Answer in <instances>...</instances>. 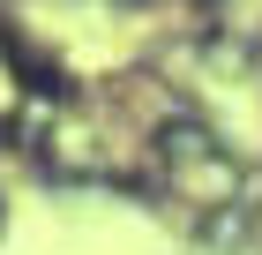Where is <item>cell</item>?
I'll return each instance as SVG.
<instances>
[{"mask_svg": "<svg viewBox=\"0 0 262 255\" xmlns=\"http://www.w3.org/2000/svg\"><path fill=\"white\" fill-rule=\"evenodd\" d=\"M150 188H165L172 203H187L195 218L210 210H247V165L232 158V143L210 128L202 113H172L150 128Z\"/></svg>", "mask_w": 262, "mask_h": 255, "instance_id": "cell-1", "label": "cell"}, {"mask_svg": "<svg viewBox=\"0 0 262 255\" xmlns=\"http://www.w3.org/2000/svg\"><path fill=\"white\" fill-rule=\"evenodd\" d=\"M0 60H8V68H23V83H30L38 98H68V90H75V83H68V75H60V68H53V60H45L30 38H15L8 23H0Z\"/></svg>", "mask_w": 262, "mask_h": 255, "instance_id": "cell-2", "label": "cell"}, {"mask_svg": "<svg viewBox=\"0 0 262 255\" xmlns=\"http://www.w3.org/2000/svg\"><path fill=\"white\" fill-rule=\"evenodd\" d=\"M0 143H8V120H0Z\"/></svg>", "mask_w": 262, "mask_h": 255, "instance_id": "cell-3", "label": "cell"}]
</instances>
